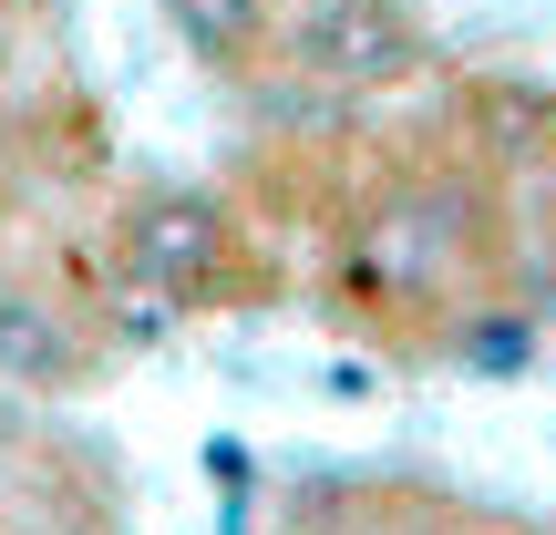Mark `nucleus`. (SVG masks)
Listing matches in <instances>:
<instances>
[{
    "instance_id": "4",
    "label": "nucleus",
    "mask_w": 556,
    "mask_h": 535,
    "mask_svg": "<svg viewBox=\"0 0 556 535\" xmlns=\"http://www.w3.org/2000/svg\"><path fill=\"white\" fill-rule=\"evenodd\" d=\"M464 351H475V360H495V371H505V360H526V340H516V319H484V340H464Z\"/></svg>"
},
{
    "instance_id": "2",
    "label": "nucleus",
    "mask_w": 556,
    "mask_h": 535,
    "mask_svg": "<svg viewBox=\"0 0 556 535\" xmlns=\"http://www.w3.org/2000/svg\"><path fill=\"white\" fill-rule=\"evenodd\" d=\"M227 247H238V217H227L206 186H155V196L124 206V268H135L144 289H165V298L217 289Z\"/></svg>"
},
{
    "instance_id": "1",
    "label": "nucleus",
    "mask_w": 556,
    "mask_h": 535,
    "mask_svg": "<svg viewBox=\"0 0 556 535\" xmlns=\"http://www.w3.org/2000/svg\"><path fill=\"white\" fill-rule=\"evenodd\" d=\"M289 62L330 93H381L422 73V21L402 0H309L289 21Z\"/></svg>"
},
{
    "instance_id": "3",
    "label": "nucleus",
    "mask_w": 556,
    "mask_h": 535,
    "mask_svg": "<svg viewBox=\"0 0 556 535\" xmlns=\"http://www.w3.org/2000/svg\"><path fill=\"white\" fill-rule=\"evenodd\" d=\"M165 11H176V31L197 41L206 62H227V73L278 41V0H165Z\"/></svg>"
}]
</instances>
